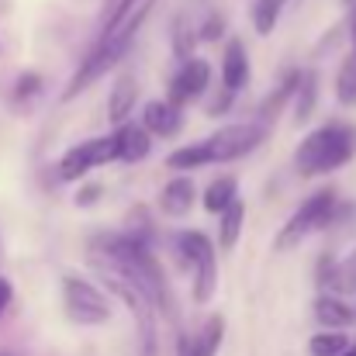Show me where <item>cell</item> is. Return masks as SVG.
I'll list each match as a JSON object with an SVG mask.
<instances>
[{
    "label": "cell",
    "mask_w": 356,
    "mask_h": 356,
    "mask_svg": "<svg viewBox=\"0 0 356 356\" xmlns=\"http://www.w3.org/2000/svg\"><path fill=\"white\" fill-rule=\"evenodd\" d=\"M222 76H225V90H229V94H238V90L249 83V59H245V49H242L238 38H232L229 49H225Z\"/></svg>",
    "instance_id": "obj_11"
},
{
    "label": "cell",
    "mask_w": 356,
    "mask_h": 356,
    "mask_svg": "<svg viewBox=\"0 0 356 356\" xmlns=\"http://www.w3.org/2000/svg\"><path fill=\"white\" fill-rule=\"evenodd\" d=\"M242 218H245V208H242V201H236L225 215H222V225H218V242H222V249H232L238 242V232H242Z\"/></svg>",
    "instance_id": "obj_18"
},
{
    "label": "cell",
    "mask_w": 356,
    "mask_h": 356,
    "mask_svg": "<svg viewBox=\"0 0 356 356\" xmlns=\"http://www.w3.org/2000/svg\"><path fill=\"white\" fill-rule=\"evenodd\" d=\"M350 42H353V56H356V3H353V17H350Z\"/></svg>",
    "instance_id": "obj_25"
},
{
    "label": "cell",
    "mask_w": 356,
    "mask_h": 356,
    "mask_svg": "<svg viewBox=\"0 0 356 356\" xmlns=\"http://www.w3.org/2000/svg\"><path fill=\"white\" fill-rule=\"evenodd\" d=\"M194 197H197L194 184H191L187 177H173V180L163 187V194H159V208H163L170 218H180V215H187V211L194 208Z\"/></svg>",
    "instance_id": "obj_9"
},
{
    "label": "cell",
    "mask_w": 356,
    "mask_h": 356,
    "mask_svg": "<svg viewBox=\"0 0 356 356\" xmlns=\"http://www.w3.org/2000/svg\"><path fill=\"white\" fill-rule=\"evenodd\" d=\"M346 3H356V0H346Z\"/></svg>",
    "instance_id": "obj_27"
},
{
    "label": "cell",
    "mask_w": 356,
    "mask_h": 356,
    "mask_svg": "<svg viewBox=\"0 0 356 356\" xmlns=\"http://www.w3.org/2000/svg\"><path fill=\"white\" fill-rule=\"evenodd\" d=\"M343 356H356V343H353V346H350V350H346V353H343Z\"/></svg>",
    "instance_id": "obj_26"
},
{
    "label": "cell",
    "mask_w": 356,
    "mask_h": 356,
    "mask_svg": "<svg viewBox=\"0 0 356 356\" xmlns=\"http://www.w3.org/2000/svg\"><path fill=\"white\" fill-rule=\"evenodd\" d=\"M177 52L184 56V59H194L191 56V45H194V31H191V24H187V17H177Z\"/></svg>",
    "instance_id": "obj_22"
},
{
    "label": "cell",
    "mask_w": 356,
    "mask_h": 356,
    "mask_svg": "<svg viewBox=\"0 0 356 356\" xmlns=\"http://www.w3.org/2000/svg\"><path fill=\"white\" fill-rule=\"evenodd\" d=\"M208 80H211V66L204 59H187L180 66V73L170 80V104L180 108V104L201 97L208 90Z\"/></svg>",
    "instance_id": "obj_7"
},
{
    "label": "cell",
    "mask_w": 356,
    "mask_h": 356,
    "mask_svg": "<svg viewBox=\"0 0 356 356\" xmlns=\"http://www.w3.org/2000/svg\"><path fill=\"white\" fill-rule=\"evenodd\" d=\"M111 159H118V142H115V135L80 142V145H73V149L59 159V180H80L87 170L104 166V163H111Z\"/></svg>",
    "instance_id": "obj_6"
},
{
    "label": "cell",
    "mask_w": 356,
    "mask_h": 356,
    "mask_svg": "<svg viewBox=\"0 0 356 356\" xmlns=\"http://www.w3.org/2000/svg\"><path fill=\"white\" fill-rule=\"evenodd\" d=\"M222 336H225V322H222V315H211V318L201 325L191 356H215L218 353V346H222Z\"/></svg>",
    "instance_id": "obj_15"
},
{
    "label": "cell",
    "mask_w": 356,
    "mask_h": 356,
    "mask_svg": "<svg viewBox=\"0 0 356 356\" xmlns=\"http://www.w3.org/2000/svg\"><path fill=\"white\" fill-rule=\"evenodd\" d=\"M336 97L343 108H356V56L343 63V70L336 76Z\"/></svg>",
    "instance_id": "obj_19"
},
{
    "label": "cell",
    "mask_w": 356,
    "mask_h": 356,
    "mask_svg": "<svg viewBox=\"0 0 356 356\" xmlns=\"http://www.w3.org/2000/svg\"><path fill=\"white\" fill-rule=\"evenodd\" d=\"M236 177H218V180H211L208 184V191H204V208L208 211H215V215H225L232 204H236Z\"/></svg>",
    "instance_id": "obj_14"
},
{
    "label": "cell",
    "mask_w": 356,
    "mask_h": 356,
    "mask_svg": "<svg viewBox=\"0 0 356 356\" xmlns=\"http://www.w3.org/2000/svg\"><path fill=\"white\" fill-rule=\"evenodd\" d=\"M63 305L66 315L80 325H104L111 318V301L104 298V291L73 273L63 277Z\"/></svg>",
    "instance_id": "obj_4"
},
{
    "label": "cell",
    "mask_w": 356,
    "mask_h": 356,
    "mask_svg": "<svg viewBox=\"0 0 356 356\" xmlns=\"http://www.w3.org/2000/svg\"><path fill=\"white\" fill-rule=\"evenodd\" d=\"M204 163H211V149H208V142L184 145V149H177V152L166 156V166H173V170H197V166H204Z\"/></svg>",
    "instance_id": "obj_17"
},
{
    "label": "cell",
    "mask_w": 356,
    "mask_h": 356,
    "mask_svg": "<svg viewBox=\"0 0 356 356\" xmlns=\"http://www.w3.org/2000/svg\"><path fill=\"white\" fill-rule=\"evenodd\" d=\"M180 124H184L180 108H173L170 101H149L142 111V128L149 135H177Z\"/></svg>",
    "instance_id": "obj_8"
},
{
    "label": "cell",
    "mask_w": 356,
    "mask_h": 356,
    "mask_svg": "<svg viewBox=\"0 0 356 356\" xmlns=\"http://www.w3.org/2000/svg\"><path fill=\"white\" fill-rule=\"evenodd\" d=\"M10 294H14L10 280H7V277H0V315H3V308L10 305Z\"/></svg>",
    "instance_id": "obj_24"
},
{
    "label": "cell",
    "mask_w": 356,
    "mask_h": 356,
    "mask_svg": "<svg viewBox=\"0 0 356 356\" xmlns=\"http://www.w3.org/2000/svg\"><path fill=\"white\" fill-rule=\"evenodd\" d=\"M318 101V76L315 73H305L301 76V87H298V108H294V118L298 121H308L312 108Z\"/></svg>",
    "instance_id": "obj_20"
},
{
    "label": "cell",
    "mask_w": 356,
    "mask_h": 356,
    "mask_svg": "<svg viewBox=\"0 0 356 356\" xmlns=\"http://www.w3.org/2000/svg\"><path fill=\"white\" fill-rule=\"evenodd\" d=\"M266 138V124H252V121H238V124H225L218 128L208 142L211 149V163H232L238 156L252 152L259 142Z\"/></svg>",
    "instance_id": "obj_5"
},
{
    "label": "cell",
    "mask_w": 356,
    "mask_h": 356,
    "mask_svg": "<svg viewBox=\"0 0 356 356\" xmlns=\"http://www.w3.org/2000/svg\"><path fill=\"white\" fill-rule=\"evenodd\" d=\"M315 318L325 325V329H346V325H353L356 312L346 305V301H339V298H318L315 301Z\"/></svg>",
    "instance_id": "obj_12"
},
{
    "label": "cell",
    "mask_w": 356,
    "mask_h": 356,
    "mask_svg": "<svg viewBox=\"0 0 356 356\" xmlns=\"http://www.w3.org/2000/svg\"><path fill=\"white\" fill-rule=\"evenodd\" d=\"M38 83H42V76H38V73H28V76H21V83H17V97H28L31 90L38 94Z\"/></svg>",
    "instance_id": "obj_23"
},
{
    "label": "cell",
    "mask_w": 356,
    "mask_h": 356,
    "mask_svg": "<svg viewBox=\"0 0 356 356\" xmlns=\"http://www.w3.org/2000/svg\"><path fill=\"white\" fill-rule=\"evenodd\" d=\"M350 346H353V343H350V336H346V332H339V329H325V332L312 336L308 353L312 356H343Z\"/></svg>",
    "instance_id": "obj_16"
},
{
    "label": "cell",
    "mask_w": 356,
    "mask_h": 356,
    "mask_svg": "<svg viewBox=\"0 0 356 356\" xmlns=\"http://www.w3.org/2000/svg\"><path fill=\"white\" fill-rule=\"evenodd\" d=\"M135 97H138L135 80L131 76H121L118 83H115V90H111V97H108V118L115 121V124H124L128 115H131V108H135Z\"/></svg>",
    "instance_id": "obj_13"
},
{
    "label": "cell",
    "mask_w": 356,
    "mask_h": 356,
    "mask_svg": "<svg viewBox=\"0 0 356 356\" xmlns=\"http://www.w3.org/2000/svg\"><path fill=\"white\" fill-rule=\"evenodd\" d=\"M336 218V191H315L294 215H291V222L284 225V232L277 236V249H291V245H298L301 238L308 236V232H318V229H325L329 222Z\"/></svg>",
    "instance_id": "obj_3"
},
{
    "label": "cell",
    "mask_w": 356,
    "mask_h": 356,
    "mask_svg": "<svg viewBox=\"0 0 356 356\" xmlns=\"http://www.w3.org/2000/svg\"><path fill=\"white\" fill-rule=\"evenodd\" d=\"M177 249L184 256V263L194 270V301L204 305L215 294L218 284V259H215V245L204 232H180L177 236Z\"/></svg>",
    "instance_id": "obj_2"
},
{
    "label": "cell",
    "mask_w": 356,
    "mask_h": 356,
    "mask_svg": "<svg viewBox=\"0 0 356 356\" xmlns=\"http://www.w3.org/2000/svg\"><path fill=\"white\" fill-rule=\"evenodd\" d=\"M356 156V128L346 121H329L315 128L294 152V166L301 177H318L346 166Z\"/></svg>",
    "instance_id": "obj_1"
},
{
    "label": "cell",
    "mask_w": 356,
    "mask_h": 356,
    "mask_svg": "<svg viewBox=\"0 0 356 356\" xmlns=\"http://www.w3.org/2000/svg\"><path fill=\"white\" fill-rule=\"evenodd\" d=\"M115 142H118V159H124V163H138V159H145L149 149H152L149 131H145L142 124H128V121L115 131Z\"/></svg>",
    "instance_id": "obj_10"
},
{
    "label": "cell",
    "mask_w": 356,
    "mask_h": 356,
    "mask_svg": "<svg viewBox=\"0 0 356 356\" xmlns=\"http://www.w3.org/2000/svg\"><path fill=\"white\" fill-rule=\"evenodd\" d=\"M280 3L284 0H256L252 3V24L259 35H270L273 24H277V14H280Z\"/></svg>",
    "instance_id": "obj_21"
}]
</instances>
